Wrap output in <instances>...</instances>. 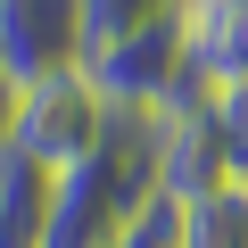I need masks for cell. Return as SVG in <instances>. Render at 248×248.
Here are the masks:
<instances>
[{
    "instance_id": "1",
    "label": "cell",
    "mask_w": 248,
    "mask_h": 248,
    "mask_svg": "<svg viewBox=\"0 0 248 248\" xmlns=\"http://www.w3.org/2000/svg\"><path fill=\"white\" fill-rule=\"evenodd\" d=\"M108 124H116V108L99 99V83H91L83 66H58V75L17 83V157L42 166V174L83 166V157L108 141Z\"/></svg>"
},
{
    "instance_id": "2",
    "label": "cell",
    "mask_w": 248,
    "mask_h": 248,
    "mask_svg": "<svg viewBox=\"0 0 248 248\" xmlns=\"http://www.w3.org/2000/svg\"><path fill=\"white\" fill-rule=\"evenodd\" d=\"M83 75L99 83V99L108 108H133V116H166L174 99H190L199 83H190V50H182V9L174 17H157V25H141V33H124L116 50H99V58H83Z\"/></svg>"
},
{
    "instance_id": "3",
    "label": "cell",
    "mask_w": 248,
    "mask_h": 248,
    "mask_svg": "<svg viewBox=\"0 0 248 248\" xmlns=\"http://www.w3.org/2000/svg\"><path fill=\"white\" fill-rule=\"evenodd\" d=\"M83 66V0H0V75L33 83Z\"/></svg>"
},
{
    "instance_id": "4",
    "label": "cell",
    "mask_w": 248,
    "mask_h": 248,
    "mask_svg": "<svg viewBox=\"0 0 248 248\" xmlns=\"http://www.w3.org/2000/svg\"><path fill=\"white\" fill-rule=\"evenodd\" d=\"M182 50L199 91L248 83V0H182Z\"/></svg>"
},
{
    "instance_id": "5",
    "label": "cell",
    "mask_w": 248,
    "mask_h": 248,
    "mask_svg": "<svg viewBox=\"0 0 248 248\" xmlns=\"http://www.w3.org/2000/svg\"><path fill=\"white\" fill-rule=\"evenodd\" d=\"M174 248H248V182L182 199L174 207Z\"/></svg>"
},
{
    "instance_id": "6",
    "label": "cell",
    "mask_w": 248,
    "mask_h": 248,
    "mask_svg": "<svg viewBox=\"0 0 248 248\" xmlns=\"http://www.w3.org/2000/svg\"><path fill=\"white\" fill-rule=\"evenodd\" d=\"M207 108V133H215V157H223V182H248V83H223V91H199Z\"/></svg>"
},
{
    "instance_id": "7",
    "label": "cell",
    "mask_w": 248,
    "mask_h": 248,
    "mask_svg": "<svg viewBox=\"0 0 248 248\" xmlns=\"http://www.w3.org/2000/svg\"><path fill=\"white\" fill-rule=\"evenodd\" d=\"M174 9H182V0H83V58L116 50L124 33H141V25H157Z\"/></svg>"
},
{
    "instance_id": "8",
    "label": "cell",
    "mask_w": 248,
    "mask_h": 248,
    "mask_svg": "<svg viewBox=\"0 0 248 248\" xmlns=\"http://www.w3.org/2000/svg\"><path fill=\"white\" fill-rule=\"evenodd\" d=\"M116 248H174V199H157V207H149L133 232H124Z\"/></svg>"
},
{
    "instance_id": "9",
    "label": "cell",
    "mask_w": 248,
    "mask_h": 248,
    "mask_svg": "<svg viewBox=\"0 0 248 248\" xmlns=\"http://www.w3.org/2000/svg\"><path fill=\"white\" fill-rule=\"evenodd\" d=\"M9 149H17V83L0 75V157H9Z\"/></svg>"
}]
</instances>
